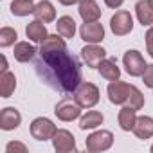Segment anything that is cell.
I'll return each instance as SVG.
<instances>
[{
    "instance_id": "obj_1",
    "label": "cell",
    "mask_w": 153,
    "mask_h": 153,
    "mask_svg": "<svg viewBox=\"0 0 153 153\" xmlns=\"http://www.w3.org/2000/svg\"><path fill=\"white\" fill-rule=\"evenodd\" d=\"M38 78L61 94H74L81 85V65L74 54L63 47H40V58L34 63Z\"/></svg>"
},
{
    "instance_id": "obj_2",
    "label": "cell",
    "mask_w": 153,
    "mask_h": 153,
    "mask_svg": "<svg viewBox=\"0 0 153 153\" xmlns=\"http://www.w3.org/2000/svg\"><path fill=\"white\" fill-rule=\"evenodd\" d=\"M108 99L119 106H130L133 110H140L144 106V96L135 85H128L123 81H110L108 85Z\"/></svg>"
},
{
    "instance_id": "obj_3",
    "label": "cell",
    "mask_w": 153,
    "mask_h": 153,
    "mask_svg": "<svg viewBox=\"0 0 153 153\" xmlns=\"http://www.w3.org/2000/svg\"><path fill=\"white\" fill-rule=\"evenodd\" d=\"M74 101L81 108H92L99 101V88L94 83H81L74 92Z\"/></svg>"
},
{
    "instance_id": "obj_4",
    "label": "cell",
    "mask_w": 153,
    "mask_h": 153,
    "mask_svg": "<svg viewBox=\"0 0 153 153\" xmlns=\"http://www.w3.org/2000/svg\"><path fill=\"white\" fill-rule=\"evenodd\" d=\"M114 144V133L108 130H97L94 133H90L85 140V146L88 151L97 153V151H106L110 149Z\"/></svg>"
},
{
    "instance_id": "obj_5",
    "label": "cell",
    "mask_w": 153,
    "mask_h": 153,
    "mask_svg": "<svg viewBox=\"0 0 153 153\" xmlns=\"http://www.w3.org/2000/svg\"><path fill=\"white\" fill-rule=\"evenodd\" d=\"M123 63H124L126 72H128L130 76H133V78H139V76H142L144 70H146V67H148L146 61H144V58H142V54H140L139 51H135V49L124 52Z\"/></svg>"
},
{
    "instance_id": "obj_6",
    "label": "cell",
    "mask_w": 153,
    "mask_h": 153,
    "mask_svg": "<svg viewBox=\"0 0 153 153\" xmlns=\"http://www.w3.org/2000/svg\"><path fill=\"white\" fill-rule=\"evenodd\" d=\"M56 131H58L56 124L47 117H38L31 123V135L36 140H49L54 137Z\"/></svg>"
},
{
    "instance_id": "obj_7",
    "label": "cell",
    "mask_w": 153,
    "mask_h": 153,
    "mask_svg": "<svg viewBox=\"0 0 153 153\" xmlns=\"http://www.w3.org/2000/svg\"><path fill=\"white\" fill-rule=\"evenodd\" d=\"M110 29L115 36H126L133 29V18L128 11H117L110 18Z\"/></svg>"
},
{
    "instance_id": "obj_8",
    "label": "cell",
    "mask_w": 153,
    "mask_h": 153,
    "mask_svg": "<svg viewBox=\"0 0 153 153\" xmlns=\"http://www.w3.org/2000/svg\"><path fill=\"white\" fill-rule=\"evenodd\" d=\"M54 114H56V117H58L59 121L68 123V121H74V119H78V117L81 115V106L76 103V101L65 97V99H61V101L56 105Z\"/></svg>"
},
{
    "instance_id": "obj_9",
    "label": "cell",
    "mask_w": 153,
    "mask_h": 153,
    "mask_svg": "<svg viewBox=\"0 0 153 153\" xmlns=\"http://www.w3.org/2000/svg\"><path fill=\"white\" fill-rule=\"evenodd\" d=\"M81 58L87 63V67L90 68H97L99 63L106 58V51L103 47H99L97 43H88L87 47L81 49Z\"/></svg>"
},
{
    "instance_id": "obj_10",
    "label": "cell",
    "mask_w": 153,
    "mask_h": 153,
    "mask_svg": "<svg viewBox=\"0 0 153 153\" xmlns=\"http://www.w3.org/2000/svg\"><path fill=\"white\" fill-rule=\"evenodd\" d=\"M52 146L58 153H70L76 151V139L68 130H58L52 137Z\"/></svg>"
},
{
    "instance_id": "obj_11",
    "label": "cell",
    "mask_w": 153,
    "mask_h": 153,
    "mask_svg": "<svg viewBox=\"0 0 153 153\" xmlns=\"http://www.w3.org/2000/svg\"><path fill=\"white\" fill-rule=\"evenodd\" d=\"M79 34L87 43H99L105 38V27L99 22H85L79 29Z\"/></svg>"
},
{
    "instance_id": "obj_12",
    "label": "cell",
    "mask_w": 153,
    "mask_h": 153,
    "mask_svg": "<svg viewBox=\"0 0 153 153\" xmlns=\"http://www.w3.org/2000/svg\"><path fill=\"white\" fill-rule=\"evenodd\" d=\"M20 123H22V115L15 106H7L0 112V128L4 131L16 130L20 126Z\"/></svg>"
},
{
    "instance_id": "obj_13",
    "label": "cell",
    "mask_w": 153,
    "mask_h": 153,
    "mask_svg": "<svg viewBox=\"0 0 153 153\" xmlns=\"http://www.w3.org/2000/svg\"><path fill=\"white\" fill-rule=\"evenodd\" d=\"M97 70H99V74L103 76L106 81H117V79L121 78V68L117 67L115 58H105V59L99 63Z\"/></svg>"
},
{
    "instance_id": "obj_14",
    "label": "cell",
    "mask_w": 153,
    "mask_h": 153,
    "mask_svg": "<svg viewBox=\"0 0 153 153\" xmlns=\"http://www.w3.org/2000/svg\"><path fill=\"white\" fill-rule=\"evenodd\" d=\"M78 11H79V16L83 18V22H97L101 16V9L96 0H81Z\"/></svg>"
},
{
    "instance_id": "obj_15",
    "label": "cell",
    "mask_w": 153,
    "mask_h": 153,
    "mask_svg": "<svg viewBox=\"0 0 153 153\" xmlns=\"http://www.w3.org/2000/svg\"><path fill=\"white\" fill-rule=\"evenodd\" d=\"M131 131L135 133L137 139H142V140L153 137V119H151L149 115H140V117H137V121H135Z\"/></svg>"
},
{
    "instance_id": "obj_16",
    "label": "cell",
    "mask_w": 153,
    "mask_h": 153,
    "mask_svg": "<svg viewBox=\"0 0 153 153\" xmlns=\"http://www.w3.org/2000/svg\"><path fill=\"white\" fill-rule=\"evenodd\" d=\"M33 15H34V18L40 20V22L51 24V22H54V18H56V9H54V6L49 2V0H42V2L36 4Z\"/></svg>"
},
{
    "instance_id": "obj_17",
    "label": "cell",
    "mask_w": 153,
    "mask_h": 153,
    "mask_svg": "<svg viewBox=\"0 0 153 153\" xmlns=\"http://www.w3.org/2000/svg\"><path fill=\"white\" fill-rule=\"evenodd\" d=\"M25 34H27V38H29L31 42H34V43H42V42L49 36L47 27H45L43 22H40V20H33V22L25 27Z\"/></svg>"
},
{
    "instance_id": "obj_18",
    "label": "cell",
    "mask_w": 153,
    "mask_h": 153,
    "mask_svg": "<svg viewBox=\"0 0 153 153\" xmlns=\"http://www.w3.org/2000/svg\"><path fill=\"white\" fill-rule=\"evenodd\" d=\"M34 54H36V49H34L29 42H18V43L15 45V51H13L15 59L20 61V63L31 61V59L34 58Z\"/></svg>"
},
{
    "instance_id": "obj_19",
    "label": "cell",
    "mask_w": 153,
    "mask_h": 153,
    "mask_svg": "<svg viewBox=\"0 0 153 153\" xmlns=\"http://www.w3.org/2000/svg\"><path fill=\"white\" fill-rule=\"evenodd\" d=\"M16 88V78L13 72H0V94H2L4 99L11 97V94Z\"/></svg>"
},
{
    "instance_id": "obj_20",
    "label": "cell",
    "mask_w": 153,
    "mask_h": 153,
    "mask_svg": "<svg viewBox=\"0 0 153 153\" xmlns=\"http://www.w3.org/2000/svg\"><path fill=\"white\" fill-rule=\"evenodd\" d=\"M135 15L142 25H151L153 24V7L149 6L148 0H139L135 4Z\"/></svg>"
},
{
    "instance_id": "obj_21",
    "label": "cell",
    "mask_w": 153,
    "mask_h": 153,
    "mask_svg": "<svg viewBox=\"0 0 153 153\" xmlns=\"http://www.w3.org/2000/svg\"><path fill=\"white\" fill-rule=\"evenodd\" d=\"M56 29H58V34L59 36H63V38H74V34H76V22H74L72 16H67L65 15V16L58 18Z\"/></svg>"
},
{
    "instance_id": "obj_22",
    "label": "cell",
    "mask_w": 153,
    "mask_h": 153,
    "mask_svg": "<svg viewBox=\"0 0 153 153\" xmlns=\"http://www.w3.org/2000/svg\"><path fill=\"white\" fill-rule=\"evenodd\" d=\"M103 121H105V117H103L101 112L90 110L79 119V128L81 130H92V128H97L99 124H103Z\"/></svg>"
},
{
    "instance_id": "obj_23",
    "label": "cell",
    "mask_w": 153,
    "mask_h": 153,
    "mask_svg": "<svg viewBox=\"0 0 153 153\" xmlns=\"http://www.w3.org/2000/svg\"><path fill=\"white\" fill-rule=\"evenodd\" d=\"M137 110L130 108V106H123L121 112H119V126L124 130V131H131L133 130V124L137 121V115H135Z\"/></svg>"
},
{
    "instance_id": "obj_24",
    "label": "cell",
    "mask_w": 153,
    "mask_h": 153,
    "mask_svg": "<svg viewBox=\"0 0 153 153\" xmlns=\"http://www.w3.org/2000/svg\"><path fill=\"white\" fill-rule=\"evenodd\" d=\"M34 4L33 0H13L11 4V13L15 16H27L31 13H34Z\"/></svg>"
},
{
    "instance_id": "obj_25",
    "label": "cell",
    "mask_w": 153,
    "mask_h": 153,
    "mask_svg": "<svg viewBox=\"0 0 153 153\" xmlns=\"http://www.w3.org/2000/svg\"><path fill=\"white\" fill-rule=\"evenodd\" d=\"M16 38H18V34L13 27H2L0 29V47L6 49V47L13 45L16 42Z\"/></svg>"
},
{
    "instance_id": "obj_26",
    "label": "cell",
    "mask_w": 153,
    "mask_h": 153,
    "mask_svg": "<svg viewBox=\"0 0 153 153\" xmlns=\"http://www.w3.org/2000/svg\"><path fill=\"white\" fill-rule=\"evenodd\" d=\"M142 81H144V85H146L148 88L153 90V65H148V67H146V70H144V74H142Z\"/></svg>"
},
{
    "instance_id": "obj_27",
    "label": "cell",
    "mask_w": 153,
    "mask_h": 153,
    "mask_svg": "<svg viewBox=\"0 0 153 153\" xmlns=\"http://www.w3.org/2000/svg\"><path fill=\"white\" fill-rule=\"evenodd\" d=\"M6 151H7V153H15V151L25 153V151H27V146L22 144V142H18V140H13V142H9V144L6 146Z\"/></svg>"
},
{
    "instance_id": "obj_28",
    "label": "cell",
    "mask_w": 153,
    "mask_h": 153,
    "mask_svg": "<svg viewBox=\"0 0 153 153\" xmlns=\"http://www.w3.org/2000/svg\"><path fill=\"white\" fill-rule=\"evenodd\" d=\"M146 49H148V52H149V56L153 58V25L148 29V33H146Z\"/></svg>"
},
{
    "instance_id": "obj_29",
    "label": "cell",
    "mask_w": 153,
    "mask_h": 153,
    "mask_svg": "<svg viewBox=\"0 0 153 153\" xmlns=\"http://www.w3.org/2000/svg\"><path fill=\"white\" fill-rule=\"evenodd\" d=\"M123 2H124V0H105V4L108 7H112V9H119L123 6Z\"/></svg>"
},
{
    "instance_id": "obj_30",
    "label": "cell",
    "mask_w": 153,
    "mask_h": 153,
    "mask_svg": "<svg viewBox=\"0 0 153 153\" xmlns=\"http://www.w3.org/2000/svg\"><path fill=\"white\" fill-rule=\"evenodd\" d=\"M0 61H2V67H0V72H7V70H9V67H7V59H6V56H4V54L0 56Z\"/></svg>"
},
{
    "instance_id": "obj_31",
    "label": "cell",
    "mask_w": 153,
    "mask_h": 153,
    "mask_svg": "<svg viewBox=\"0 0 153 153\" xmlns=\"http://www.w3.org/2000/svg\"><path fill=\"white\" fill-rule=\"evenodd\" d=\"M59 4H63V6H72V4H78V2H81V0H58Z\"/></svg>"
},
{
    "instance_id": "obj_32",
    "label": "cell",
    "mask_w": 153,
    "mask_h": 153,
    "mask_svg": "<svg viewBox=\"0 0 153 153\" xmlns=\"http://www.w3.org/2000/svg\"><path fill=\"white\" fill-rule=\"evenodd\" d=\"M148 2H149V6H151V7H153V0H148Z\"/></svg>"
},
{
    "instance_id": "obj_33",
    "label": "cell",
    "mask_w": 153,
    "mask_h": 153,
    "mask_svg": "<svg viewBox=\"0 0 153 153\" xmlns=\"http://www.w3.org/2000/svg\"><path fill=\"white\" fill-rule=\"evenodd\" d=\"M151 153H153V146H151Z\"/></svg>"
}]
</instances>
